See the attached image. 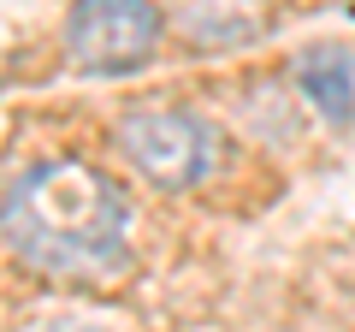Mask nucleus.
Returning <instances> with one entry per match:
<instances>
[{
    "label": "nucleus",
    "instance_id": "obj_3",
    "mask_svg": "<svg viewBox=\"0 0 355 332\" xmlns=\"http://www.w3.org/2000/svg\"><path fill=\"white\" fill-rule=\"evenodd\" d=\"M172 36L160 0H71L60 48L83 77H137Z\"/></svg>",
    "mask_w": 355,
    "mask_h": 332
},
{
    "label": "nucleus",
    "instance_id": "obj_1",
    "mask_svg": "<svg viewBox=\"0 0 355 332\" xmlns=\"http://www.w3.org/2000/svg\"><path fill=\"white\" fill-rule=\"evenodd\" d=\"M137 202L130 190L77 160V154H48L24 166L6 196H0V249L48 285L95 291L113 285L137 261Z\"/></svg>",
    "mask_w": 355,
    "mask_h": 332
},
{
    "label": "nucleus",
    "instance_id": "obj_4",
    "mask_svg": "<svg viewBox=\"0 0 355 332\" xmlns=\"http://www.w3.org/2000/svg\"><path fill=\"white\" fill-rule=\"evenodd\" d=\"M166 24L196 53H231L272 30V0H172Z\"/></svg>",
    "mask_w": 355,
    "mask_h": 332
},
{
    "label": "nucleus",
    "instance_id": "obj_5",
    "mask_svg": "<svg viewBox=\"0 0 355 332\" xmlns=\"http://www.w3.org/2000/svg\"><path fill=\"white\" fill-rule=\"evenodd\" d=\"M291 83L326 125H349L355 119V53L338 42H314L291 60Z\"/></svg>",
    "mask_w": 355,
    "mask_h": 332
},
{
    "label": "nucleus",
    "instance_id": "obj_2",
    "mask_svg": "<svg viewBox=\"0 0 355 332\" xmlns=\"http://www.w3.org/2000/svg\"><path fill=\"white\" fill-rule=\"evenodd\" d=\"M113 149L148 190L190 196L219 172L225 131L196 107H130L113 125Z\"/></svg>",
    "mask_w": 355,
    "mask_h": 332
}]
</instances>
